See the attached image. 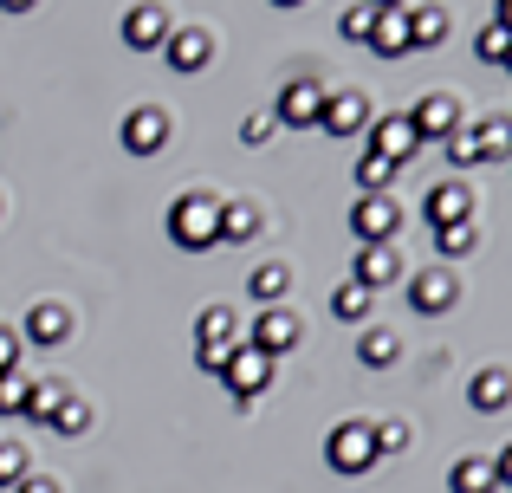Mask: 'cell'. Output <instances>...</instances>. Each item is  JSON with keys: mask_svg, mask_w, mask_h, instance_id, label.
I'll return each mask as SVG.
<instances>
[{"mask_svg": "<svg viewBox=\"0 0 512 493\" xmlns=\"http://www.w3.org/2000/svg\"><path fill=\"white\" fill-rule=\"evenodd\" d=\"M13 493H59V481H52V474H26V481L13 487Z\"/></svg>", "mask_w": 512, "mask_h": 493, "instance_id": "cell-40", "label": "cell"}, {"mask_svg": "<svg viewBox=\"0 0 512 493\" xmlns=\"http://www.w3.org/2000/svg\"><path fill=\"white\" fill-rule=\"evenodd\" d=\"M338 33L350 39V46H370V33H376V7H344V13H338Z\"/></svg>", "mask_w": 512, "mask_h": 493, "instance_id": "cell-31", "label": "cell"}, {"mask_svg": "<svg viewBox=\"0 0 512 493\" xmlns=\"http://www.w3.org/2000/svg\"><path fill=\"white\" fill-rule=\"evenodd\" d=\"M370 150L383 156V163H415V150H422V143H415V130H409V117L402 111H389V117H376L370 124Z\"/></svg>", "mask_w": 512, "mask_h": 493, "instance_id": "cell-13", "label": "cell"}, {"mask_svg": "<svg viewBox=\"0 0 512 493\" xmlns=\"http://www.w3.org/2000/svg\"><path fill=\"white\" fill-rule=\"evenodd\" d=\"M20 338H26V344H46V351H52V344H65V338H72V318H65V305H46V299H39L33 312H26V331H20Z\"/></svg>", "mask_w": 512, "mask_h": 493, "instance_id": "cell-17", "label": "cell"}, {"mask_svg": "<svg viewBox=\"0 0 512 493\" xmlns=\"http://www.w3.org/2000/svg\"><path fill=\"white\" fill-rule=\"evenodd\" d=\"M370 46L383 52V59L409 52V20H402V7H376V33H370Z\"/></svg>", "mask_w": 512, "mask_h": 493, "instance_id": "cell-21", "label": "cell"}, {"mask_svg": "<svg viewBox=\"0 0 512 493\" xmlns=\"http://www.w3.org/2000/svg\"><path fill=\"white\" fill-rule=\"evenodd\" d=\"M357 357H363L370 370H389V364L402 357V338H396V331H383V325H376V331H363V338H357Z\"/></svg>", "mask_w": 512, "mask_h": 493, "instance_id": "cell-25", "label": "cell"}, {"mask_svg": "<svg viewBox=\"0 0 512 493\" xmlns=\"http://www.w3.org/2000/svg\"><path fill=\"white\" fill-rule=\"evenodd\" d=\"M467 403H474L480 416H493V409H506V403H512V370H500V364L474 370V383H467Z\"/></svg>", "mask_w": 512, "mask_h": 493, "instance_id": "cell-16", "label": "cell"}, {"mask_svg": "<svg viewBox=\"0 0 512 493\" xmlns=\"http://www.w3.org/2000/svg\"><path fill=\"white\" fill-rule=\"evenodd\" d=\"M454 299H461V273H454V266H422V273H409V305L422 318H441Z\"/></svg>", "mask_w": 512, "mask_h": 493, "instance_id": "cell-7", "label": "cell"}, {"mask_svg": "<svg viewBox=\"0 0 512 493\" xmlns=\"http://www.w3.org/2000/svg\"><path fill=\"white\" fill-rule=\"evenodd\" d=\"M26 396H33V377H26V370H7V377H0V416H26Z\"/></svg>", "mask_w": 512, "mask_h": 493, "instance_id": "cell-30", "label": "cell"}, {"mask_svg": "<svg viewBox=\"0 0 512 493\" xmlns=\"http://www.w3.org/2000/svg\"><path fill=\"white\" fill-rule=\"evenodd\" d=\"M370 299H376V292H363L357 279H344V286L331 292V312H338V318H350V325H357V318H370Z\"/></svg>", "mask_w": 512, "mask_h": 493, "instance_id": "cell-28", "label": "cell"}, {"mask_svg": "<svg viewBox=\"0 0 512 493\" xmlns=\"http://www.w3.org/2000/svg\"><path fill=\"white\" fill-rule=\"evenodd\" d=\"M260 228H266V221H260L253 202H221V247H247Z\"/></svg>", "mask_w": 512, "mask_h": 493, "instance_id": "cell-20", "label": "cell"}, {"mask_svg": "<svg viewBox=\"0 0 512 493\" xmlns=\"http://www.w3.org/2000/svg\"><path fill=\"white\" fill-rule=\"evenodd\" d=\"M227 351H234V344H195V364L208 370V377H221V370H227Z\"/></svg>", "mask_w": 512, "mask_h": 493, "instance_id": "cell-38", "label": "cell"}, {"mask_svg": "<svg viewBox=\"0 0 512 493\" xmlns=\"http://www.w3.org/2000/svg\"><path fill=\"white\" fill-rule=\"evenodd\" d=\"M247 292L260 299V312H266V305H279V299L292 292V266H286V260H266V266H253V273H247Z\"/></svg>", "mask_w": 512, "mask_h": 493, "instance_id": "cell-19", "label": "cell"}, {"mask_svg": "<svg viewBox=\"0 0 512 493\" xmlns=\"http://www.w3.org/2000/svg\"><path fill=\"white\" fill-rule=\"evenodd\" d=\"M169 33H175L169 7H130L124 13V46H137V52H163Z\"/></svg>", "mask_w": 512, "mask_h": 493, "instance_id": "cell-14", "label": "cell"}, {"mask_svg": "<svg viewBox=\"0 0 512 493\" xmlns=\"http://www.w3.org/2000/svg\"><path fill=\"white\" fill-rule=\"evenodd\" d=\"M370 435H376V455H402V448L415 442L409 422H370Z\"/></svg>", "mask_w": 512, "mask_h": 493, "instance_id": "cell-32", "label": "cell"}, {"mask_svg": "<svg viewBox=\"0 0 512 493\" xmlns=\"http://www.w3.org/2000/svg\"><path fill=\"white\" fill-rule=\"evenodd\" d=\"M461 124H467V117H461V98H448V91H428V98L409 111V130H415V143H448Z\"/></svg>", "mask_w": 512, "mask_h": 493, "instance_id": "cell-6", "label": "cell"}, {"mask_svg": "<svg viewBox=\"0 0 512 493\" xmlns=\"http://www.w3.org/2000/svg\"><path fill=\"white\" fill-rule=\"evenodd\" d=\"M52 429H59V435H85V429H91V409L78 403V396H65V409L52 416Z\"/></svg>", "mask_w": 512, "mask_h": 493, "instance_id": "cell-36", "label": "cell"}, {"mask_svg": "<svg viewBox=\"0 0 512 493\" xmlns=\"http://www.w3.org/2000/svg\"><path fill=\"white\" fill-rule=\"evenodd\" d=\"M59 409H65V383H33V396H26V416H33V422H52V416H59Z\"/></svg>", "mask_w": 512, "mask_h": 493, "instance_id": "cell-29", "label": "cell"}, {"mask_svg": "<svg viewBox=\"0 0 512 493\" xmlns=\"http://www.w3.org/2000/svg\"><path fill=\"white\" fill-rule=\"evenodd\" d=\"M299 338H305V325H299V318L286 312V305H266V312L253 318V331H247V344H253V351H266L273 364H279V357H286V351H292Z\"/></svg>", "mask_w": 512, "mask_h": 493, "instance_id": "cell-9", "label": "cell"}, {"mask_svg": "<svg viewBox=\"0 0 512 493\" xmlns=\"http://www.w3.org/2000/svg\"><path fill=\"white\" fill-rule=\"evenodd\" d=\"M325 461L338 474H370L376 468V435H370V422H338V429L325 435Z\"/></svg>", "mask_w": 512, "mask_h": 493, "instance_id": "cell-3", "label": "cell"}, {"mask_svg": "<svg viewBox=\"0 0 512 493\" xmlns=\"http://www.w3.org/2000/svg\"><path fill=\"white\" fill-rule=\"evenodd\" d=\"M441 150H448V163L474 169V163H480V137H474V124H461V130H454L448 143H441Z\"/></svg>", "mask_w": 512, "mask_h": 493, "instance_id": "cell-33", "label": "cell"}, {"mask_svg": "<svg viewBox=\"0 0 512 493\" xmlns=\"http://www.w3.org/2000/svg\"><path fill=\"white\" fill-rule=\"evenodd\" d=\"M26 474H33V468H26V448H20V442H0V487L13 493Z\"/></svg>", "mask_w": 512, "mask_h": 493, "instance_id": "cell-34", "label": "cell"}, {"mask_svg": "<svg viewBox=\"0 0 512 493\" xmlns=\"http://www.w3.org/2000/svg\"><path fill=\"white\" fill-rule=\"evenodd\" d=\"M422 221H428V228H454V221H474V189H467L461 176H454V182H435V189L422 195Z\"/></svg>", "mask_w": 512, "mask_h": 493, "instance_id": "cell-10", "label": "cell"}, {"mask_svg": "<svg viewBox=\"0 0 512 493\" xmlns=\"http://www.w3.org/2000/svg\"><path fill=\"white\" fill-rule=\"evenodd\" d=\"M474 52H480V59H487V65H506V52H512V33H500V26H480V39H474Z\"/></svg>", "mask_w": 512, "mask_h": 493, "instance_id": "cell-35", "label": "cell"}, {"mask_svg": "<svg viewBox=\"0 0 512 493\" xmlns=\"http://www.w3.org/2000/svg\"><path fill=\"white\" fill-rule=\"evenodd\" d=\"M221 383L234 390V403H260L266 390H273V357L266 351H253L247 338L227 351V370H221Z\"/></svg>", "mask_w": 512, "mask_h": 493, "instance_id": "cell-2", "label": "cell"}, {"mask_svg": "<svg viewBox=\"0 0 512 493\" xmlns=\"http://www.w3.org/2000/svg\"><path fill=\"white\" fill-rule=\"evenodd\" d=\"M448 493H500V474H493V461L461 455V461L448 468Z\"/></svg>", "mask_w": 512, "mask_h": 493, "instance_id": "cell-18", "label": "cell"}, {"mask_svg": "<svg viewBox=\"0 0 512 493\" xmlns=\"http://www.w3.org/2000/svg\"><path fill=\"white\" fill-rule=\"evenodd\" d=\"M273 130H279V124H273V111H260V117H240V143H247V150H260V143L273 137Z\"/></svg>", "mask_w": 512, "mask_h": 493, "instance_id": "cell-37", "label": "cell"}, {"mask_svg": "<svg viewBox=\"0 0 512 493\" xmlns=\"http://www.w3.org/2000/svg\"><path fill=\"white\" fill-rule=\"evenodd\" d=\"M402 20H409V46H441L448 39V13L441 7H402Z\"/></svg>", "mask_w": 512, "mask_h": 493, "instance_id": "cell-23", "label": "cell"}, {"mask_svg": "<svg viewBox=\"0 0 512 493\" xmlns=\"http://www.w3.org/2000/svg\"><path fill=\"white\" fill-rule=\"evenodd\" d=\"M389 182H396V163H383L376 150L357 156V195H389Z\"/></svg>", "mask_w": 512, "mask_h": 493, "instance_id": "cell-27", "label": "cell"}, {"mask_svg": "<svg viewBox=\"0 0 512 493\" xmlns=\"http://www.w3.org/2000/svg\"><path fill=\"white\" fill-rule=\"evenodd\" d=\"M493 26H500V33H512V0H500V7H493Z\"/></svg>", "mask_w": 512, "mask_h": 493, "instance_id": "cell-42", "label": "cell"}, {"mask_svg": "<svg viewBox=\"0 0 512 493\" xmlns=\"http://www.w3.org/2000/svg\"><path fill=\"white\" fill-rule=\"evenodd\" d=\"M169 241L182 247V253H208V247H221V202H214L208 189L175 195V208H169Z\"/></svg>", "mask_w": 512, "mask_h": 493, "instance_id": "cell-1", "label": "cell"}, {"mask_svg": "<svg viewBox=\"0 0 512 493\" xmlns=\"http://www.w3.org/2000/svg\"><path fill=\"white\" fill-rule=\"evenodd\" d=\"M195 344H240V318L227 312V305H208V312L195 318Z\"/></svg>", "mask_w": 512, "mask_h": 493, "instance_id": "cell-24", "label": "cell"}, {"mask_svg": "<svg viewBox=\"0 0 512 493\" xmlns=\"http://www.w3.org/2000/svg\"><path fill=\"white\" fill-rule=\"evenodd\" d=\"M163 59H169L182 78L208 72V59H214V33H208V26H175V33H169V46H163Z\"/></svg>", "mask_w": 512, "mask_h": 493, "instance_id": "cell-12", "label": "cell"}, {"mask_svg": "<svg viewBox=\"0 0 512 493\" xmlns=\"http://www.w3.org/2000/svg\"><path fill=\"white\" fill-rule=\"evenodd\" d=\"M474 137H480V163H512V124L506 117H487Z\"/></svg>", "mask_w": 512, "mask_h": 493, "instance_id": "cell-26", "label": "cell"}, {"mask_svg": "<svg viewBox=\"0 0 512 493\" xmlns=\"http://www.w3.org/2000/svg\"><path fill=\"white\" fill-rule=\"evenodd\" d=\"M7 370H20V331L0 325V377H7Z\"/></svg>", "mask_w": 512, "mask_h": 493, "instance_id": "cell-39", "label": "cell"}, {"mask_svg": "<svg viewBox=\"0 0 512 493\" xmlns=\"http://www.w3.org/2000/svg\"><path fill=\"white\" fill-rule=\"evenodd\" d=\"M474 247H480V221H454V228H435V253H441V266L467 260Z\"/></svg>", "mask_w": 512, "mask_h": 493, "instance_id": "cell-22", "label": "cell"}, {"mask_svg": "<svg viewBox=\"0 0 512 493\" xmlns=\"http://www.w3.org/2000/svg\"><path fill=\"white\" fill-rule=\"evenodd\" d=\"M318 111H325V85H318V78H292V85L279 91V104H273V124L279 130H305V124H318Z\"/></svg>", "mask_w": 512, "mask_h": 493, "instance_id": "cell-8", "label": "cell"}, {"mask_svg": "<svg viewBox=\"0 0 512 493\" xmlns=\"http://www.w3.org/2000/svg\"><path fill=\"white\" fill-rule=\"evenodd\" d=\"M402 228V208L389 202V195H357V208H350V234H357V247H389Z\"/></svg>", "mask_w": 512, "mask_h": 493, "instance_id": "cell-5", "label": "cell"}, {"mask_svg": "<svg viewBox=\"0 0 512 493\" xmlns=\"http://www.w3.org/2000/svg\"><path fill=\"white\" fill-rule=\"evenodd\" d=\"M169 143V111L163 104H137V111H124V150L130 156H156Z\"/></svg>", "mask_w": 512, "mask_h": 493, "instance_id": "cell-11", "label": "cell"}, {"mask_svg": "<svg viewBox=\"0 0 512 493\" xmlns=\"http://www.w3.org/2000/svg\"><path fill=\"white\" fill-rule=\"evenodd\" d=\"M370 124H376V111H370L363 91H325V111H318V130H325V137L350 143V137H363Z\"/></svg>", "mask_w": 512, "mask_h": 493, "instance_id": "cell-4", "label": "cell"}, {"mask_svg": "<svg viewBox=\"0 0 512 493\" xmlns=\"http://www.w3.org/2000/svg\"><path fill=\"white\" fill-rule=\"evenodd\" d=\"M506 72H512V52H506Z\"/></svg>", "mask_w": 512, "mask_h": 493, "instance_id": "cell-43", "label": "cell"}, {"mask_svg": "<svg viewBox=\"0 0 512 493\" xmlns=\"http://www.w3.org/2000/svg\"><path fill=\"white\" fill-rule=\"evenodd\" d=\"M350 279H357L363 292H383V286H396V279H402V260H396V247H357V266H350Z\"/></svg>", "mask_w": 512, "mask_h": 493, "instance_id": "cell-15", "label": "cell"}, {"mask_svg": "<svg viewBox=\"0 0 512 493\" xmlns=\"http://www.w3.org/2000/svg\"><path fill=\"white\" fill-rule=\"evenodd\" d=\"M493 474H500V487H512V442L500 448V455H493Z\"/></svg>", "mask_w": 512, "mask_h": 493, "instance_id": "cell-41", "label": "cell"}]
</instances>
